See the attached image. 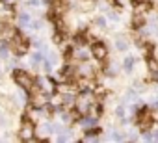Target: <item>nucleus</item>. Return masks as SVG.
Returning a JSON list of instances; mask_svg holds the SVG:
<instances>
[{"label": "nucleus", "instance_id": "obj_9", "mask_svg": "<svg viewBox=\"0 0 158 143\" xmlns=\"http://www.w3.org/2000/svg\"><path fill=\"white\" fill-rule=\"evenodd\" d=\"M76 88H78V86H76V84H71V80L56 84V91L61 93V95H76V93H78Z\"/></svg>", "mask_w": 158, "mask_h": 143}, {"label": "nucleus", "instance_id": "obj_19", "mask_svg": "<svg viewBox=\"0 0 158 143\" xmlns=\"http://www.w3.org/2000/svg\"><path fill=\"white\" fill-rule=\"evenodd\" d=\"M95 24H97L99 28H106V19H102V17H99V19L95 21Z\"/></svg>", "mask_w": 158, "mask_h": 143}, {"label": "nucleus", "instance_id": "obj_14", "mask_svg": "<svg viewBox=\"0 0 158 143\" xmlns=\"http://www.w3.org/2000/svg\"><path fill=\"white\" fill-rule=\"evenodd\" d=\"M147 71H149L152 76H158V58L154 54H149L147 56Z\"/></svg>", "mask_w": 158, "mask_h": 143}, {"label": "nucleus", "instance_id": "obj_3", "mask_svg": "<svg viewBox=\"0 0 158 143\" xmlns=\"http://www.w3.org/2000/svg\"><path fill=\"white\" fill-rule=\"evenodd\" d=\"M17 136H19V139H21V141H26V143H30V141H39V139L35 137V125H34V121H32V119H28V117H24V119H23V123H21V126H19V132H17Z\"/></svg>", "mask_w": 158, "mask_h": 143}, {"label": "nucleus", "instance_id": "obj_1", "mask_svg": "<svg viewBox=\"0 0 158 143\" xmlns=\"http://www.w3.org/2000/svg\"><path fill=\"white\" fill-rule=\"evenodd\" d=\"M11 78H13V82H15L21 89H24V91H32L34 86H35V80L32 78V75L28 73V71H24V69H13Z\"/></svg>", "mask_w": 158, "mask_h": 143}, {"label": "nucleus", "instance_id": "obj_16", "mask_svg": "<svg viewBox=\"0 0 158 143\" xmlns=\"http://www.w3.org/2000/svg\"><path fill=\"white\" fill-rule=\"evenodd\" d=\"M41 61H43V52H41V50H37V52H34V54L30 56V63H32L34 67L41 65Z\"/></svg>", "mask_w": 158, "mask_h": 143}, {"label": "nucleus", "instance_id": "obj_20", "mask_svg": "<svg viewBox=\"0 0 158 143\" xmlns=\"http://www.w3.org/2000/svg\"><path fill=\"white\" fill-rule=\"evenodd\" d=\"M28 4L34 6V8H39L41 6V0H28Z\"/></svg>", "mask_w": 158, "mask_h": 143}, {"label": "nucleus", "instance_id": "obj_2", "mask_svg": "<svg viewBox=\"0 0 158 143\" xmlns=\"http://www.w3.org/2000/svg\"><path fill=\"white\" fill-rule=\"evenodd\" d=\"M28 48H30L28 39H26L21 32H15V34L11 35V39H10V50H11L15 56H24V54L28 52Z\"/></svg>", "mask_w": 158, "mask_h": 143}, {"label": "nucleus", "instance_id": "obj_12", "mask_svg": "<svg viewBox=\"0 0 158 143\" xmlns=\"http://www.w3.org/2000/svg\"><path fill=\"white\" fill-rule=\"evenodd\" d=\"M52 132H54V125L52 123H43L39 128H35V136H39L37 139H47Z\"/></svg>", "mask_w": 158, "mask_h": 143}, {"label": "nucleus", "instance_id": "obj_4", "mask_svg": "<svg viewBox=\"0 0 158 143\" xmlns=\"http://www.w3.org/2000/svg\"><path fill=\"white\" fill-rule=\"evenodd\" d=\"M136 123H138V128H139L141 132H145V130H149L151 125L154 123V113H152L149 108H141V110H138V113H136Z\"/></svg>", "mask_w": 158, "mask_h": 143}, {"label": "nucleus", "instance_id": "obj_5", "mask_svg": "<svg viewBox=\"0 0 158 143\" xmlns=\"http://www.w3.org/2000/svg\"><path fill=\"white\" fill-rule=\"evenodd\" d=\"M28 102H30V106H32V108H45V106H48V95H47L45 91H41V89H37V88H34V89L30 91Z\"/></svg>", "mask_w": 158, "mask_h": 143}, {"label": "nucleus", "instance_id": "obj_8", "mask_svg": "<svg viewBox=\"0 0 158 143\" xmlns=\"http://www.w3.org/2000/svg\"><path fill=\"white\" fill-rule=\"evenodd\" d=\"M76 75L80 76V78H82V76H84V78H93V76H95V69H93V67L89 65V61L86 59V61H82L80 65H76Z\"/></svg>", "mask_w": 158, "mask_h": 143}, {"label": "nucleus", "instance_id": "obj_17", "mask_svg": "<svg viewBox=\"0 0 158 143\" xmlns=\"http://www.w3.org/2000/svg\"><path fill=\"white\" fill-rule=\"evenodd\" d=\"M115 48H117V50H127V48H128V43H127V39H123V37L115 39Z\"/></svg>", "mask_w": 158, "mask_h": 143}, {"label": "nucleus", "instance_id": "obj_7", "mask_svg": "<svg viewBox=\"0 0 158 143\" xmlns=\"http://www.w3.org/2000/svg\"><path fill=\"white\" fill-rule=\"evenodd\" d=\"M15 15V8L10 0H0V21H10Z\"/></svg>", "mask_w": 158, "mask_h": 143}, {"label": "nucleus", "instance_id": "obj_15", "mask_svg": "<svg viewBox=\"0 0 158 143\" xmlns=\"http://www.w3.org/2000/svg\"><path fill=\"white\" fill-rule=\"evenodd\" d=\"M134 65H136V58H134V56H127V58L123 59V67H125L127 73H130V71L134 69Z\"/></svg>", "mask_w": 158, "mask_h": 143}, {"label": "nucleus", "instance_id": "obj_18", "mask_svg": "<svg viewBox=\"0 0 158 143\" xmlns=\"http://www.w3.org/2000/svg\"><path fill=\"white\" fill-rule=\"evenodd\" d=\"M115 115H117L119 119H125V106H123V104H121V106L115 110Z\"/></svg>", "mask_w": 158, "mask_h": 143}, {"label": "nucleus", "instance_id": "obj_10", "mask_svg": "<svg viewBox=\"0 0 158 143\" xmlns=\"http://www.w3.org/2000/svg\"><path fill=\"white\" fill-rule=\"evenodd\" d=\"M97 121H99V117L86 113V115H82L80 119H78V125H80V126L88 132V130H91V128H95V126H97Z\"/></svg>", "mask_w": 158, "mask_h": 143}, {"label": "nucleus", "instance_id": "obj_22", "mask_svg": "<svg viewBox=\"0 0 158 143\" xmlns=\"http://www.w3.org/2000/svg\"><path fill=\"white\" fill-rule=\"evenodd\" d=\"M0 30H2V21H0Z\"/></svg>", "mask_w": 158, "mask_h": 143}, {"label": "nucleus", "instance_id": "obj_13", "mask_svg": "<svg viewBox=\"0 0 158 143\" xmlns=\"http://www.w3.org/2000/svg\"><path fill=\"white\" fill-rule=\"evenodd\" d=\"M63 102H65V97L61 95V93H54V95H48V106L50 108H63Z\"/></svg>", "mask_w": 158, "mask_h": 143}, {"label": "nucleus", "instance_id": "obj_6", "mask_svg": "<svg viewBox=\"0 0 158 143\" xmlns=\"http://www.w3.org/2000/svg\"><path fill=\"white\" fill-rule=\"evenodd\" d=\"M89 52H91V56H93L97 61H104L106 56H108V47H106V43H102V41H93Z\"/></svg>", "mask_w": 158, "mask_h": 143}, {"label": "nucleus", "instance_id": "obj_11", "mask_svg": "<svg viewBox=\"0 0 158 143\" xmlns=\"http://www.w3.org/2000/svg\"><path fill=\"white\" fill-rule=\"evenodd\" d=\"M34 88H37V89H41V91H45V93L48 95V93L52 91V88H56V84H54L50 78H43V76H41V78L35 80V86H34Z\"/></svg>", "mask_w": 158, "mask_h": 143}, {"label": "nucleus", "instance_id": "obj_21", "mask_svg": "<svg viewBox=\"0 0 158 143\" xmlns=\"http://www.w3.org/2000/svg\"><path fill=\"white\" fill-rule=\"evenodd\" d=\"M45 2H54V0H45Z\"/></svg>", "mask_w": 158, "mask_h": 143}]
</instances>
